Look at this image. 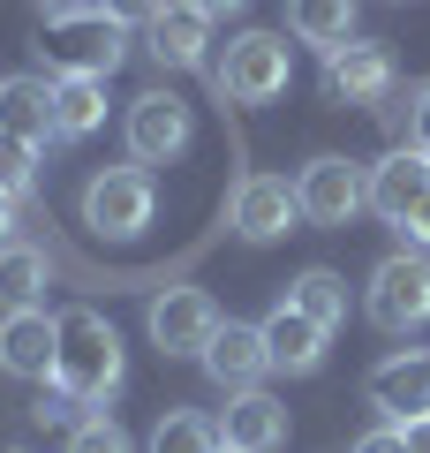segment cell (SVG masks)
<instances>
[{"mask_svg": "<svg viewBox=\"0 0 430 453\" xmlns=\"http://www.w3.org/2000/svg\"><path fill=\"white\" fill-rule=\"evenodd\" d=\"M143 31H151V61L159 68H204L211 61V16L189 8V0H166Z\"/></svg>", "mask_w": 430, "mask_h": 453, "instance_id": "14", "label": "cell"}, {"mask_svg": "<svg viewBox=\"0 0 430 453\" xmlns=\"http://www.w3.org/2000/svg\"><path fill=\"white\" fill-rule=\"evenodd\" d=\"M257 333H265V356H272V371H287V378H310V371H325V325H310L303 310H272L265 325H257Z\"/></svg>", "mask_w": 430, "mask_h": 453, "instance_id": "17", "label": "cell"}, {"mask_svg": "<svg viewBox=\"0 0 430 453\" xmlns=\"http://www.w3.org/2000/svg\"><path fill=\"white\" fill-rule=\"evenodd\" d=\"M68 453H136V446H128V431L113 416H83L76 431H68Z\"/></svg>", "mask_w": 430, "mask_h": 453, "instance_id": "25", "label": "cell"}, {"mask_svg": "<svg viewBox=\"0 0 430 453\" xmlns=\"http://www.w3.org/2000/svg\"><path fill=\"white\" fill-rule=\"evenodd\" d=\"M295 204H303L310 226H348L355 211L370 204V166L325 151V159H310L303 174H295Z\"/></svg>", "mask_w": 430, "mask_h": 453, "instance_id": "6", "label": "cell"}, {"mask_svg": "<svg viewBox=\"0 0 430 453\" xmlns=\"http://www.w3.org/2000/svg\"><path fill=\"white\" fill-rule=\"evenodd\" d=\"M287 31L303 46H348L355 38V0H287Z\"/></svg>", "mask_w": 430, "mask_h": 453, "instance_id": "22", "label": "cell"}, {"mask_svg": "<svg viewBox=\"0 0 430 453\" xmlns=\"http://www.w3.org/2000/svg\"><path fill=\"white\" fill-rule=\"evenodd\" d=\"M393 83L400 68L378 38H348L325 53V98H340V106H378V98H393Z\"/></svg>", "mask_w": 430, "mask_h": 453, "instance_id": "8", "label": "cell"}, {"mask_svg": "<svg viewBox=\"0 0 430 453\" xmlns=\"http://www.w3.org/2000/svg\"><path fill=\"white\" fill-rule=\"evenodd\" d=\"M151 453H219V423L196 416V408H174V416H159V431H151Z\"/></svg>", "mask_w": 430, "mask_h": 453, "instance_id": "23", "label": "cell"}, {"mask_svg": "<svg viewBox=\"0 0 430 453\" xmlns=\"http://www.w3.org/2000/svg\"><path fill=\"white\" fill-rule=\"evenodd\" d=\"M219 453H242V446H219Z\"/></svg>", "mask_w": 430, "mask_h": 453, "instance_id": "35", "label": "cell"}, {"mask_svg": "<svg viewBox=\"0 0 430 453\" xmlns=\"http://www.w3.org/2000/svg\"><path fill=\"white\" fill-rule=\"evenodd\" d=\"M53 348H61V340H53L46 310H8V318H0V371L8 378H38V386H46L53 378Z\"/></svg>", "mask_w": 430, "mask_h": 453, "instance_id": "16", "label": "cell"}, {"mask_svg": "<svg viewBox=\"0 0 430 453\" xmlns=\"http://www.w3.org/2000/svg\"><path fill=\"white\" fill-rule=\"evenodd\" d=\"M76 8H91V0H38V16H46V23L53 16H76Z\"/></svg>", "mask_w": 430, "mask_h": 453, "instance_id": "33", "label": "cell"}, {"mask_svg": "<svg viewBox=\"0 0 430 453\" xmlns=\"http://www.w3.org/2000/svg\"><path fill=\"white\" fill-rule=\"evenodd\" d=\"M31 416L46 423V431H76V423H83V401H76V393H61V386L46 378V393H38V408H31Z\"/></svg>", "mask_w": 430, "mask_h": 453, "instance_id": "26", "label": "cell"}, {"mask_svg": "<svg viewBox=\"0 0 430 453\" xmlns=\"http://www.w3.org/2000/svg\"><path fill=\"white\" fill-rule=\"evenodd\" d=\"M370 408H378L393 431H408V423L430 416V356H385L378 371H370Z\"/></svg>", "mask_w": 430, "mask_h": 453, "instance_id": "11", "label": "cell"}, {"mask_svg": "<svg viewBox=\"0 0 430 453\" xmlns=\"http://www.w3.org/2000/svg\"><path fill=\"white\" fill-rule=\"evenodd\" d=\"M106 129V76H53V136L83 144Z\"/></svg>", "mask_w": 430, "mask_h": 453, "instance_id": "19", "label": "cell"}, {"mask_svg": "<svg viewBox=\"0 0 430 453\" xmlns=\"http://www.w3.org/2000/svg\"><path fill=\"white\" fill-rule=\"evenodd\" d=\"M287 310H303L310 325H348V280L340 273H325V265H310V273H295L287 280Z\"/></svg>", "mask_w": 430, "mask_h": 453, "instance_id": "21", "label": "cell"}, {"mask_svg": "<svg viewBox=\"0 0 430 453\" xmlns=\"http://www.w3.org/2000/svg\"><path fill=\"white\" fill-rule=\"evenodd\" d=\"M219 325L227 318H219V303H211L204 288H166V295H151V310H143V333H151L159 356H204Z\"/></svg>", "mask_w": 430, "mask_h": 453, "instance_id": "7", "label": "cell"}, {"mask_svg": "<svg viewBox=\"0 0 430 453\" xmlns=\"http://www.w3.org/2000/svg\"><path fill=\"white\" fill-rule=\"evenodd\" d=\"M8 453H23V446H8Z\"/></svg>", "mask_w": 430, "mask_h": 453, "instance_id": "36", "label": "cell"}, {"mask_svg": "<svg viewBox=\"0 0 430 453\" xmlns=\"http://www.w3.org/2000/svg\"><path fill=\"white\" fill-rule=\"evenodd\" d=\"M16 242V196H0V250Z\"/></svg>", "mask_w": 430, "mask_h": 453, "instance_id": "32", "label": "cell"}, {"mask_svg": "<svg viewBox=\"0 0 430 453\" xmlns=\"http://www.w3.org/2000/svg\"><path fill=\"white\" fill-rule=\"evenodd\" d=\"M295 219H303V204H295V181L280 174H242L234 196H227V226L242 242H280Z\"/></svg>", "mask_w": 430, "mask_h": 453, "instance_id": "9", "label": "cell"}, {"mask_svg": "<svg viewBox=\"0 0 430 453\" xmlns=\"http://www.w3.org/2000/svg\"><path fill=\"white\" fill-rule=\"evenodd\" d=\"M219 446H242V453H280V446H287V401H272L265 386H250V393H227Z\"/></svg>", "mask_w": 430, "mask_h": 453, "instance_id": "12", "label": "cell"}, {"mask_svg": "<svg viewBox=\"0 0 430 453\" xmlns=\"http://www.w3.org/2000/svg\"><path fill=\"white\" fill-rule=\"evenodd\" d=\"M287 76H295V61H287L280 31H242L234 46H227V61L211 68L219 98H234V106H272V98L287 91Z\"/></svg>", "mask_w": 430, "mask_h": 453, "instance_id": "4", "label": "cell"}, {"mask_svg": "<svg viewBox=\"0 0 430 453\" xmlns=\"http://www.w3.org/2000/svg\"><path fill=\"white\" fill-rule=\"evenodd\" d=\"M408 453H430V416H423V423H408Z\"/></svg>", "mask_w": 430, "mask_h": 453, "instance_id": "34", "label": "cell"}, {"mask_svg": "<svg viewBox=\"0 0 430 453\" xmlns=\"http://www.w3.org/2000/svg\"><path fill=\"white\" fill-rule=\"evenodd\" d=\"M31 181H38V144H23V136H8L0 129V196H31Z\"/></svg>", "mask_w": 430, "mask_h": 453, "instance_id": "24", "label": "cell"}, {"mask_svg": "<svg viewBox=\"0 0 430 453\" xmlns=\"http://www.w3.org/2000/svg\"><path fill=\"white\" fill-rule=\"evenodd\" d=\"M0 129L23 144L53 136V76H0Z\"/></svg>", "mask_w": 430, "mask_h": 453, "instance_id": "18", "label": "cell"}, {"mask_svg": "<svg viewBox=\"0 0 430 453\" xmlns=\"http://www.w3.org/2000/svg\"><path fill=\"white\" fill-rule=\"evenodd\" d=\"M408 144H415V151L430 159V83H423V91L408 98Z\"/></svg>", "mask_w": 430, "mask_h": 453, "instance_id": "27", "label": "cell"}, {"mask_svg": "<svg viewBox=\"0 0 430 453\" xmlns=\"http://www.w3.org/2000/svg\"><path fill=\"white\" fill-rule=\"evenodd\" d=\"M91 8H106L113 23H151V16L166 8V0H91Z\"/></svg>", "mask_w": 430, "mask_h": 453, "instance_id": "28", "label": "cell"}, {"mask_svg": "<svg viewBox=\"0 0 430 453\" xmlns=\"http://www.w3.org/2000/svg\"><path fill=\"white\" fill-rule=\"evenodd\" d=\"M423 196H430V159H423L415 144H408V151H385V159L370 166V211H378L385 226H400Z\"/></svg>", "mask_w": 430, "mask_h": 453, "instance_id": "15", "label": "cell"}, {"mask_svg": "<svg viewBox=\"0 0 430 453\" xmlns=\"http://www.w3.org/2000/svg\"><path fill=\"white\" fill-rule=\"evenodd\" d=\"M211 371V386H227V393H250V386H265V371H272V356H265V333L257 325H234L227 318L219 333H211V348L196 356Z\"/></svg>", "mask_w": 430, "mask_h": 453, "instance_id": "13", "label": "cell"}, {"mask_svg": "<svg viewBox=\"0 0 430 453\" xmlns=\"http://www.w3.org/2000/svg\"><path fill=\"white\" fill-rule=\"evenodd\" d=\"M151 211H159V189H151L143 166H98V174L83 181V226H91V234L128 242V234L151 226Z\"/></svg>", "mask_w": 430, "mask_h": 453, "instance_id": "5", "label": "cell"}, {"mask_svg": "<svg viewBox=\"0 0 430 453\" xmlns=\"http://www.w3.org/2000/svg\"><path fill=\"white\" fill-rule=\"evenodd\" d=\"M363 318L378 325V333H415V325H430V257L423 250H393V257L370 273L363 288Z\"/></svg>", "mask_w": 430, "mask_h": 453, "instance_id": "3", "label": "cell"}, {"mask_svg": "<svg viewBox=\"0 0 430 453\" xmlns=\"http://www.w3.org/2000/svg\"><path fill=\"white\" fill-rule=\"evenodd\" d=\"M46 61H53V76H113L128 61V23H113L106 8L53 16L46 23Z\"/></svg>", "mask_w": 430, "mask_h": 453, "instance_id": "2", "label": "cell"}, {"mask_svg": "<svg viewBox=\"0 0 430 453\" xmlns=\"http://www.w3.org/2000/svg\"><path fill=\"white\" fill-rule=\"evenodd\" d=\"M400 242H408V250H430V196L408 211V219H400Z\"/></svg>", "mask_w": 430, "mask_h": 453, "instance_id": "30", "label": "cell"}, {"mask_svg": "<svg viewBox=\"0 0 430 453\" xmlns=\"http://www.w3.org/2000/svg\"><path fill=\"white\" fill-rule=\"evenodd\" d=\"M53 386L61 393H76L83 408H106L113 393H121V333H113L98 310H61L53 318Z\"/></svg>", "mask_w": 430, "mask_h": 453, "instance_id": "1", "label": "cell"}, {"mask_svg": "<svg viewBox=\"0 0 430 453\" xmlns=\"http://www.w3.org/2000/svg\"><path fill=\"white\" fill-rule=\"evenodd\" d=\"M46 250L31 242H8L0 250V310H46Z\"/></svg>", "mask_w": 430, "mask_h": 453, "instance_id": "20", "label": "cell"}, {"mask_svg": "<svg viewBox=\"0 0 430 453\" xmlns=\"http://www.w3.org/2000/svg\"><path fill=\"white\" fill-rule=\"evenodd\" d=\"M189 8H204V16L219 23V16H242V8H250V0H189Z\"/></svg>", "mask_w": 430, "mask_h": 453, "instance_id": "31", "label": "cell"}, {"mask_svg": "<svg viewBox=\"0 0 430 453\" xmlns=\"http://www.w3.org/2000/svg\"><path fill=\"white\" fill-rule=\"evenodd\" d=\"M189 106H181L174 91H143L136 106H128V159L136 166H166L189 151Z\"/></svg>", "mask_w": 430, "mask_h": 453, "instance_id": "10", "label": "cell"}, {"mask_svg": "<svg viewBox=\"0 0 430 453\" xmlns=\"http://www.w3.org/2000/svg\"><path fill=\"white\" fill-rule=\"evenodd\" d=\"M348 453H408V431H393V423H378V431H363Z\"/></svg>", "mask_w": 430, "mask_h": 453, "instance_id": "29", "label": "cell"}]
</instances>
